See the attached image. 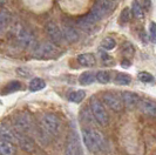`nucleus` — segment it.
Segmentation results:
<instances>
[{"label": "nucleus", "mask_w": 156, "mask_h": 155, "mask_svg": "<svg viewBox=\"0 0 156 155\" xmlns=\"http://www.w3.org/2000/svg\"><path fill=\"white\" fill-rule=\"evenodd\" d=\"M82 140L87 149L92 153H99L106 149V139L103 134L94 128H83L82 129Z\"/></svg>", "instance_id": "obj_1"}, {"label": "nucleus", "mask_w": 156, "mask_h": 155, "mask_svg": "<svg viewBox=\"0 0 156 155\" xmlns=\"http://www.w3.org/2000/svg\"><path fill=\"white\" fill-rule=\"evenodd\" d=\"M40 126L49 136H58L61 131V120L54 113H45L41 116Z\"/></svg>", "instance_id": "obj_2"}, {"label": "nucleus", "mask_w": 156, "mask_h": 155, "mask_svg": "<svg viewBox=\"0 0 156 155\" xmlns=\"http://www.w3.org/2000/svg\"><path fill=\"white\" fill-rule=\"evenodd\" d=\"M89 107H90V112L93 114L96 124H99L100 126H107L109 124V115H108V112L102 101L93 98L90 100Z\"/></svg>", "instance_id": "obj_3"}, {"label": "nucleus", "mask_w": 156, "mask_h": 155, "mask_svg": "<svg viewBox=\"0 0 156 155\" xmlns=\"http://www.w3.org/2000/svg\"><path fill=\"white\" fill-rule=\"evenodd\" d=\"M114 0H96L95 4L93 5V8L89 13V16L93 18L94 20L98 23L100 21L103 16L114 7Z\"/></svg>", "instance_id": "obj_4"}, {"label": "nucleus", "mask_w": 156, "mask_h": 155, "mask_svg": "<svg viewBox=\"0 0 156 155\" xmlns=\"http://www.w3.org/2000/svg\"><path fill=\"white\" fill-rule=\"evenodd\" d=\"M16 40H18V44L23 48H26V49L34 51L35 47L38 46L37 38L34 37V34L31 31L26 30V28H20L19 30L18 34H16Z\"/></svg>", "instance_id": "obj_5"}, {"label": "nucleus", "mask_w": 156, "mask_h": 155, "mask_svg": "<svg viewBox=\"0 0 156 155\" xmlns=\"http://www.w3.org/2000/svg\"><path fill=\"white\" fill-rule=\"evenodd\" d=\"M102 102L110 108L113 112H121L123 109V101H122V98L121 95L119 96L117 94H114L112 92H107V93L103 94L102 96Z\"/></svg>", "instance_id": "obj_6"}, {"label": "nucleus", "mask_w": 156, "mask_h": 155, "mask_svg": "<svg viewBox=\"0 0 156 155\" xmlns=\"http://www.w3.org/2000/svg\"><path fill=\"white\" fill-rule=\"evenodd\" d=\"M58 49L53 42H42L35 47L33 51V54L38 59H48L51 56L56 54Z\"/></svg>", "instance_id": "obj_7"}, {"label": "nucleus", "mask_w": 156, "mask_h": 155, "mask_svg": "<svg viewBox=\"0 0 156 155\" xmlns=\"http://www.w3.org/2000/svg\"><path fill=\"white\" fill-rule=\"evenodd\" d=\"M46 33L48 38L51 39V42H53L54 45H61L65 40L62 30L53 21H51L46 25Z\"/></svg>", "instance_id": "obj_8"}, {"label": "nucleus", "mask_w": 156, "mask_h": 155, "mask_svg": "<svg viewBox=\"0 0 156 155\" xmlns=\"http://www.w3.org/2000/svg\"><path fill=\"white\" fill-rule=\"evenodd\" d=\"M14 128L18 133L27 134L32 129V121L27 114H20L14 119Z\"/></svg>", "instance_id": "obj_9"}, {"label": "nucleus", "mask_w": 156, "mask_h": 155, "mask_svg": "<svg viewBox=\"0 0 156 155\" xmlns=\"http://www.w3.org/2000/svg\"><path fill=\"white\" fill-rule=\"evenodd\" d=\"M63 155H82L81 154V147H80L79 138L75 132H72V134L69 135Z\"/></svg>", "instance_id": "obj_10"}, {"label": "nucleus", "mask_w": 156, "mask_h": 155, "mask_svg": "<svg viewBox=\"0 0 156 155\" xmlns=\"http://www.w3.org/2000/svg\"><path fill=\"white\" fill-rule=\"evenodd\" d=\"M16 143L19 145V147L23 150L27 152V153H32L35 149V143L34 140L31 136H28L27 134H23V133H18L16 135Z\"/></svg>", "instance_id": "obj_11"}, {"label": "nucleus", "mask_w": 156, "mask_h": 155, "mask_svg": "<svg viewBox=\"0 0 156 155\" xmlns=\"http://www.w3.org/2000/svg\"><path fill=\"white\" fill-rule=\"evenodd\" d=\"M139 109L144 115L156 117V101L149 100V99L141 100L139 103Z\"/></svg>", "instance_id": "obj_12"}, {"label": "nucleus", "mask_w": 156, "mask_h": 155, "mask_svg": "<svg viewBox=\"0 0 156 155\" xmlns=\"http://www.w3.org/2000/svg\"><path fill=\"white\" fill-rule=\"evenodd\" d=\"M121 98L123 101V105H125L127 108H134L136 105L140 103V96L134 92H128L125 91L121 93Z\"/></svg>", "instance_id": "obj_13"}, {"label": "nucleus", "mask_w": 156, "mask_h": 155, "mask_svg": "<svg viewBox=\"0 0 156 155\" xmlns=\"http://www.w3.org/2000/svg\"><path fill=\"white\" fill-rule=\"evenodd\" d=\"M62 33L65 39L67 41H69V42H75L80 38V34H79L78 30L74 26L69 25V23H63L62 25Z\"/></svg>", "instance_id": "obj_14"}, {"label": "nucleus", "mask_w": 156, "mask_h": 155, "mask_svg": "<svg viewBox=\"0 0 156 155\" xmlns=\"http://www.w3.org/2000/svg\"><path fill=\"white\" fill-rule=\"evenodd\" d=\"M16 135H18L16 131H13L6 124H0V139L9 142H16Z\"/></svg>", "instance_id": "obj_15"}, {"label": "nucleus", "mask_w": 156, "mask_h": 155, "mask_svg": "<svg viewBox=\"0 0 156 155\" xmlns=\"http://www.w3.org/2000/svg\"><path fill=\"white\" fill-rule=\"evenodd\" d=\"M95 25H96V21L89 14L86 16H82L81 19L78 20V26L85 32H92L95 28Z\"/></svg>", "instance_id": "obj_16"}, {"label": "nucleus", "mask_w": 156, "mask_h": 155, "mask_svg": "<svg viewBox=\"0 0 156 155\" xmlns=\"http://www.w3.org/2000/svg\"><path fill=\"white\" fill-rule=\"evenodd\" d=\"M16 152L13 142L0 139V155H14Z\"/></svg>", "instance_id": "obj_17"}, {"label": "nucleus", "mask_w": 156, "mask_h": 155, "mask_svg": "<svg viewBox=\"0 0 156 155\" xmlns=\"http://www.w3.org/2000/svg\"><path fill=\"white\" fill-rule=\"evenodd\" d=\"M78 61L80 65L82 66H86V67H90V66H94L95 62H96V59L94 54L92 53H83V54H80L78 56Z\"/></svg>", "instance_id": "obj_18"}, {"label": "nucleus", "mask_w": 156, "mask_h": 155, "mask_svg": "<svg viewBox=\"0 0 156 155\" xmlns=\"http://www.w3.org/2000/svg\"><path fill=\"white\" fill-rule=\"evenodd\" d=\"M11 13L7 9H1L0 11V32L5 31L7 26L11 23Z\"/></svg>", "instance_id": "obj_19"}, {"label": "nucleus", "mask_w": 156, "mask_h": 155, "mask_svg": "<svg viewBox=\"0 0 156 155\" xmlns=\"http://www.w3.org/2000/svg\"><path fill=\"white\" fill-rule=\"evenodd\" d=\"M96 80V74H94L93 72H85L82 73L79 78V82L81 85H90Z\"/></svg>", "instance_id": "obj_20"}, {"label": "nucleus", "mask_w": 156, "mask_h": 155, "mask_svg": "<svg viewBox=\"0 0 156 155\" xmlns=\"http://www.w3.org/2000/svg\"><path fill=\"white\" fill-rule=\"evenodd\" d=\"M45 87H46V82H45L42 79H40V78H34V79H32L28 88H30L31 92H38V91L44 89Z\"/></svg>", "instance_id": "obj_21"}, {"label": "nucleus", "mask_w": 156, "mask_h": 155, "mask_svg": "<svg viewBox=\"0 0 156 155\" xmlns=\"http://www.w3.org/2000/svg\"><path fill=\"white\" fill-rule=\"evenodd\" d=\"M115 84L121 86H127L132 82V77L129 74H126V73H117L114 79Z\"/></svg>", "instance_id": "obj_22"}, {"label": "nucleus", "mask_w": 156, "mask_h": 155, "mask_svg": "<svg viewBox=\"0 0 156 155\" xmlns=\"http://www.w3.org/2000/svg\"><path fill=\"white\" fill-rule=\"evenodd\" d=\"M85 98H86V92L85 91H75V92H72L68 95L69 101L74 102V103H80Z\"/></svg>", "instance_id": "obj_23"}, {"label": "nucleus", "mask_w": 156, "mask_h": 155, "mask_svg": "<svg viewBox=\"0 0 156 155\" xmlns=\"http://www.w3.org/2000/svg\"><path fill=\"white\" fill-rule=\"evenodd\" d=\"M19 89H21V84H20L19 81H12V82H9L5 88H2V93L11 94V93H13V92L19 91Z\"/></svg>", "instance_id": "obj_24"}, {"label": "nucleus", "mask_w": 156, "mask_h": 155, "mask_svg": "<svg viewBox=\"0 0 156 155\" xmlns=\"http://www.w3.org/2000/svg\"><path fill=\"white\" fill-rule=\"evenodd\" d=\"M96 80L102 85H106L110 81V73L107 70H99L96 73Z\"/></svg>", "instance_id": "obj_25"}, {"label": "nucleus", "mask_w": 156, "mask_h": 155, "mask_svg": "<svg viewBox=\"0 0 156 155\" xmlns=\"http://www.w3.org/2000/svg\"><path fill=\"white\" fill-rule=\"evenodd\" d=\"M101 46L103 49H106V51H112V49H114L115 46H116V41L114 40L113 38H105L102 40L101 42Z\"/></svg>", "instance_id": "obj_26"}, {"label": "nucleus", "mask_w": 156, "mask_h": 155, "mask_svg": "<svg viewBox=\"0 0 156 155\" xmlns=\"http://www.w3.org/2000/svg\"><path fill=\"white\" fill-rule=\"evenodd\" d=\"M132 11H133L134 16L136 18H143V9H142V6L140 5L139 1H134L133 2V6H132Z\"/></svg>", "instance_id": "obj_27"}, {"label": "nucleus", "mask_w": 156, "mask_h": 155, "mask_svg": "<svg viewBox=\"0 0 156 155\" xmlns=\"http://www.w3.org/2000/svg\"><path fill=\"white\" fill-rule=\"evenodd\" d=\"M130 16H132V9H130L129 7H126V8H123L122 12H121L120 20H121V23H126L130 20Z\"/></svg>", "instance_id": "obj_28"}, {"label": "nucleus", "mask_w": 156, "mask_h": 155, "mask_svg": "<svg viewBox=\"0 0 156 155\" xmlns=\"http://www.w3.org/2000/svg\"><path fill=\"white\" fill-rule=\"evenodd\" d=\"M139 80L144 82V84H149V82L154 81V77L148 72H140L139 73Z\"/></svg>", "instance_id": "obj_29"}, {"label": "nucleus", "mask_w": 156, "mask_h": 155, "mask_svg": "<svg viewBox=\"0 0 156 155\" xmlns=\"http://www.w3.org/2000/svg\"><path fill=\"white\" fill-rule=\"evenodd\" d=\"M149 38L151 40V42L156 44V23H150L149 26Z\"/></svg>", "instance_id": "obj_30"}, {"label": "nucleus", "mask_w": 156, "mask_h": 155, "mask_svg": "<svg viewBox=\"0 0 156 155\" xmlns=\"http://www.w3.org/2000/svg\"><path fill=\"white\" fill-rule=\"evenodd\" d=\"M122 52H123V54L126 55H130L134 53V48L132 46V44H129V42H126L125 45L122 46Z\"/></svg>", "instance_id": "obj_31"}, {"label": "nucleus", "mask_w": 156, "mask_h": 155, "mask_svg": "<svg viewBox=\"0 0 156 155\" xmlns=\"http://www.w3.org/2000/svg\"><path fill=\"white\" fill-rule=\"evenodd\" d=\"M121 63H122V67H125V68H127V67H129V66H130V62L127 61V60H123Z\"/></svg>", "instance_id": "obj_32"}]
</instances>
